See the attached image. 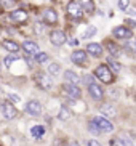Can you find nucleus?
I'll use <instances>...</instances> for the list:
<instances>
[{
  "label": "nucleus",
  "mask_w": 136,
  "mask_h": 146,
  "mask_svg": "<svg viewBox=\"0 0 136 146\" xmlns=\"http://www.w3.org/2000/svg\"><path fill=\"white\" fill-rule=\"evenodd\" d=\"M35 61H37L38 64H43V63L48 61V55L47 53H38V55H35Z\"/></svg>",
  "instance_id": "a878e982"
},
{
  "label": "nucleus",
  "mask_w": 136,
  "mask_h": 146,
  "mask_svg": "<svg viewBox=\"0 0 136 146\" xmlns=\"http://www.w3.org/2000/svg\"><path fill=\"white\" fill-rule=\"evenodd\" d=\"M94 122L98 124V127L101 129V132L102 133H111V132H114V124H112L109 119H106V117H101V116H98V117H94Z\"/></svg>",
  "instance_id": "1a4fd4ad"
},
{
  "label": "nucleus",
  "mask_w": 136,
  "mask_h": 146,
  "mask_svg": "<svg viewBox=\"0 0 136 146\" xmlns=\"http://www.w3.org/2000/svg\"><path fill=\"white\" fill-rule=\"evenodd\" d=\"M106 47H107L109 55H112V56H120V53H122L120 47L117 45V43H114L112 40H106Z\"/></svg>",
  "instance_id": "a211bd4d"
},
{
  "label": "nucleus",
  "mask_w": 136,
  "mask_h": 146,
  "mask_svg": "<svg viewBox=\"0 0 136 146\" xmlns=\"http://www.w3.org/2000/svg\"><path fill=\"white\" fill-rule=\"evenodd\" d=\"M128 48H131V52L136 55V42H130L128 43Z\"/></svg>",
  "instance_id": "2f4dec72"
},
{
  "label": "nucleus",
  "mask_w": 136,
  "mask_h": 146,
  "mask_svg": "<svg viewBox=\"0 0 136 146\" xmlns=\"http://www.w3.org/2000/svg\"><path fill=\"white\" fill-rule=\"evenodd\" d=\"M26 112L32 117H38L42 114V104L38 103L37 100H30L29 103L26 104Z\"/></svg>",
  "instance_id": "9d476101"
},
{
  "label": "nucleus",
  "mask_w": 136,
  "mask_h": 146,
  "mask_svg": "<svg viewBox=\"0 0 136 146\" xmlns=\"http://www.w3.org/2000/svg\"><path fill=\"white\" fill-rule=\"evenodd\" d=\"M67 13L71 18H74V19H80L83 15H85V11H83V8H82V5L79 3V2H69L67 3Z\"/></svg>",
  "instance_id": "39448f33"
},
{
  "label": "nucleus",
  "mask_w": 136,
  "mask_h": 146,
  "mask_svg": "<svg viewBox=\"0 0 136 146\" xmlns=\"http://www.w3.org/2000/svg\"><path fill=\"white\" fill-rule=\"evenodd\" d=\"M61 71V66L58 64V63H51L50 66H48V74L50 76H58Z\"/></svg>",
  "instance_id": "b1692460"
},
{
  "label": "nucleus",
  "mask_w": 136,
  "mask_h": 146,
  "mask_svg": "<svg viewBox=\"0 0 136 146\" xmlns=\"http://www.w3.org/2000/svg\"><path fill=\"white\" fill-rule=\"evenodd\" d=\"M2 47L10 53H18L19 52V45L13 40H2Z\"/></svg>",
  "instance_id": "f3484780"
},
{
  "label": "nucleus",
  "mask_w": 136,
  "mask_h": 146,
  "mask_svg": "<svg viewBox=\"0 0 136 146\" xmlns=\"http://www.w3.org/2000/svg\"><path fill=\"white\" fill-rule=\"evenodd\" d=\"M0 7H2V10H10V11H13V10L18 7V0H0Z\"/></svg>",
  "instance_id": "aec40b11"
},
{
  "label": "nucleus",
  "mask_w": 136,
  "mask_h": 146,
  "mask_svg": "<svg viewBox=\"0 0 136 146\" xmlns=\"http://www.w3.org/2000/svg\"><path fill=\"white\" fill-rule=\"evenodd\" d=\"M112 35L117 37V39H122V40H131L133 39V31L128 26H117L112 31Z\"/></svg>",
  "instance_id": "20e7f679"
},
{
  "label": "nucleus",
  "mask_w": 136,
  "mask_h": 146,
  "mask_svg": "<svg viewBox=\"0 0 136 146\" xmlns=\"http://www.w3.org/2000/svg\"><path fill=\"white\" fill-rule=\"evenodd\" d=\"M0 146H2V145H0Z\"/></svg>",
  "instance_id": "4c0bfd02"
},
{
  "label": "nucleus",
  "mask_w": 136,
  "mask_h": 146,
  "mask_svg": "<svg viewBox=\"0 0 136 146\" xmlns=\"http://www.w3.org/2000/svg\"><path fill=\"white\" fill-rule=\"evenodd\" d=\"M42 18H43V23L47 24V26H55L56 23H58V11L53 8H43L42 10Z\"/></svg>",
  "instance_id": "7ed1b4c3"
},
{
  "label": "nucleus",
  "mask_w": 136,
  "mask_h": 146,
  "mask_svg": "<svg viewBox=\"0 0 136 146\" xmlns=\"http://www.w3.org/2000/svg\"><path fill=\"white\" fill-rule=\"evenodd\" d=\"M111 146H128V145H125L123 138H112V140H111Z\"/></svg>",
  "instance_id": "c85d7f7f"
},
{
  "label": "nucleus",
  "mask_w": 136,
  "mask_h": 146,
  "mask_svg": "<svg viewBox=\"0 0 136 146\" xmlns=\"http://www.w3.org/2000/svg\"><path fill=\"white\" fill-rule=\"evenodd\" d=\"M22 50H24L27 55H30V56H35V55H38L40 53V50H38V45L35 42H32V40H26L24 43H22Z\"/></svg>",
  "instance_id": "4468645a"
},
{
  "label": "nucleus",
  "mask_w": 136,
  "mask_h": 146,
  "mask_svg": "<svg viewBox=\"0 0 136 146\" xmlns=\"http://www.w3.org/2000/svg\"><path fill=\"white\" fill-rule=\"evenodd\" d=\"M93 76H94L96 79H99L102 84H112V82L115 80V72H114V71H112V69L109 68L107 64L98 66Z\"/></svg>",
  "instance_id": "f257e3e1"
},
{
  "label": "nucleus",
  "mask_w": 136,
  "mask_h": 146,
  "mask_svg": "<svg viewBox=\"0 0 136 146\" xmlns=\"http://www.w3.org/2000/svg\"><path fill=\"white\" fill-rule=\"evenodd\" d=\"M117 7H119V10H122V11H127V8L130 7V0H119V2H117Z\"/></svg>",
  "instance_id": "bb28decb"
},
{
  "label": "nucleus",
  "mask_w": 136,
  "mask_h": 146,
  "mask_svg": "<svg viewBox=\"0 0 136 146\" xmlns=\"http://www.w3.org/2000/svg\"><path fill=\"white\" fill-rule=\"evenodd\" d=\"M101 112H102L106 117H114V116H117V109H115L112 104H109V103L102 104V106H101Z\"/></svg>",
  "instance_id": "6ab92c4d"
},
{
  "label": "nucleus",
  "mask_w": 136,
  "mask_h": 146,
  "mask_svg": "<svg viewBox=\"0 0 136 146\" xmlns=\"http://www.w3.org/2000/svg\"><path fill=\"white\" fill-rule=\"evenodd\" d=\"M7 98H8L11 103H16V101H19V96H18V95H13V93L7 95Z\"/></svg>",
  "instance_id": "c756f323"
},
{
  "label": "nucleus",
  "mask_w": 136,
  "mask_h": 146,
  "mask_svg": "<svg viewBox=\"0 0 136 146\" xmlns=\"http://www.w3.org/2000/svg\"><path fill=\"white\" fill-rule=\"evenodd\" d=\"M0 10H2V7H0Z\"/></svg>",
  "instance_id": "e433bc0d"
},
{
  "label": "nucleus",
  "mask_w": 136,
  "mask_h": 146,
  "mask_svg": "<svg viewBox=\"0 0 136 146\" xmlns=\"http://www.w3.org/2000/svg\"><path fill=\"white\" fill-rule=\"evenodd\" d=\"M107 61H109V64H107V66H109L114 72H119V71H120V64H119V63L114 61V60H107Z\"/></svg>",
  "instance_id": "cd10ccee"
},
{
  "label": "nucleus",
  "mask_w": 136,
  "mask_h": 146,
  "mask_svg": "<svg viewBox=\"0 0 136 146\" xmlns=\"http://www.w3.org/2000/svg\"><path fill=\"white\" fill-rule=\"evenodd\" d=\"M66 40H67V37H66V34H64L63 31L59 29H55L50 32V42L55 45V47H63L64 43H66Z\"/></svg>",
  "instance_id": "0eeeda50"
},
{
  "label": "nucleus",
  "mask_w": 136,
  "mask_h": 146,
  "mask_svg": "<svg viewBox=\"0 0 136 146\" xmlns=\"http://www.w3.org/2000/svg\"><path fill=\"white\" fill-rule=\"evenodd\" d=\"M30 133H32V137H34L35 140H40V138L45 135V127H42V125H35V127L30 129Z\"/></svg>",
  "instance_id": "4be33fe9"
},
{
  "label": "nucleus",
  "mask_w": 136,
  "mask_h": 146,
  "mask_svg": "<svg viewBox=\"0 0 136 146\" xmlns=\"http://www.w3.org/2000/svg\"><path fill=\"white\" fill-rule=\"evenodd\" d=\"M69 146H80V145H79V143H77V141H72V143H71V145H69Z\"/></svg>",
  "instance_id": "c9c22d12"
},
{
  "label": "nucleus",
  "mask_w": 136,
  "mask_h": 146,
  "mask_svg": "<svg viewBox=\"0 0 136 146\" xmlns=\"http://www.w3.org/2000/svg\"><path fill=\"white\" fill-rule=\"evenodd\" d=\"M125 23H127V26H136V23H135V21H131V19H127Z\"/></svg>",
  "instance_id": "f704fd0d"
},
{
  "label": "nucleus",
  "mask_w": 136,
  "mask_h": 146,
  "mask_svg": "<svg viewBox=\"0 0 136 146\" xmlns=\"http://www.w3.org/2000/svg\"><path fill=\"white\" fill-rule=\"evenodd\" d=\"M35 84H37L42 90H51V87H53V80H51L50 74H45V72H37L34 77Z\"/></svg>",
  "instance_id": "f03ea898"
},
{
  "label": "nucleus",
  "mask_w": 136,
  "mask_h": 146,
  "mask_svg": "<svg viewBox=\"0 0 136 146\" xmlns=\"http://www.w3.org/2000/svg\"><path fill=\"white\" fill-rule=\"evenodd\" d=\"M88 130H90L91 133H93V135H99V133H102V132H101V129L98 127V124H96L94 120H90V124H88Z\"/></svg>",
  "instance_id": "393cba45"
},
{
  "label": "nucleus",
  "mask_w": 136,
  "mask_h": 146,
  "mask_svg": "<svg viewBox=\"0 0 136 146\" xmlns=\"http://www.w3.org/2000/svg\"><path fill=\"white\" fill-rule=\"evenodd\" d=\"M2 114H3L5 119L11 120L18 116V109L11 104V101H3L2 103Z\"/></svg>",
  "instance_id": "6e6552de"
},
{
  "label": "nucleus",
  "mask_w": 136,
  "mask_h": 146,
  "mask_svg": "<svg viewBox=\"0 0 136 146\" xmlns=\"http://www.w3.org/2000/svg\"><path fill=\"white\" fill-rule=\"evenodd\" d=\"M79 3L82 5V8L86 15H93L94 10H96V5H94L93 0H79Z\"/></svg>",
  "instance_id": "dca6fc26"
},
{
  "label": "nucleus",
  "mask_w": 136,
  "mask_h": 146,
  "mask_svg": "<svg viewBox=\"0 0 136 146\" xmlns=\"http://www.w3.org/2000/svg\"><path fill=\"white\" fill-rule=\"evenodd\" d=\"M93 34H96V27H88V32H86L83 37H91Z\"/></svg>",
  "instance_id": "7c9ffc66"
},
{
  "label": "nucleus",
  "mask_w": 136,
  "mask_h": 146,
  "mask_svg": "<svg viewBox=\"0 0 136 146\" xmlns=\"http://www.w3.org/2000/svg\"><path fill=\"white\" fill-rule=\"evenodd\" d=\"M15 61V58H5V66H10Z\"/></svg>",
  "instance_id": "72a5a7b5"
},
{
  "label": "nucleus",
  "mask_w": 136,
  "mask_h": 146,
  "mask_svg": "<svg viewBox=\"0 0 136 146\" xmlns=\"http://www.w3.org/2000/svg\"><path fill=\"white\" fill-rule=\"evenodd\" d=\"M58 117H59L61 120H67L69 117H71V111H69V108H67V106H61Z\"/></svg>",
  "instance_id": "5701e85b"
},
{
  "label": "nucleus",
  "mask_w": 136,
  "mask_h": 146,
  "mask_svg": "<svg viewBox=\"0 0 136 146\" xmlns=\"http://www.w3.org/2000/svg\"><path fill=\"white\" fill-rule=\"evenodd\" d=\"M64 79H66V82H69V84H75V85L80 82V77H79L74 71H66V72H64Z\"/></svg>",
  "instance_id": "412c9836"
},
{
  "label": "nucleus",
  "mask_w": 136,
  "mask_h": 146,
  "mask_svg": "<svg viewBox=\"0 0 136 146\" xmlns=\"http://www.w3.org/2000/svg\"><path fill=\"white\" fill-rule=\"evenodd\" d=\"M88 93L91 95V98H93V100H102V98H104L102 87L98 85L96 82H93L91 85H88Z\"/></svg>",
  "instance_id": "ddd939ff"
},
{
  "label": "nucleus",
  "mask_w": 136,
  "mask_h": 146,
  "mask_svg": "<svg viewBox=\"0 0 136 146\" xmlns=\"http://www.w3.org/2000/svg\"><path fill=\"white\" fill-rule=\"evenodd\" d=\"M86 50L83 52V50H74L72 55H71V60L75 63L77 66H86V61H88V58H86Z\"/></svg>",
  "instance_id": "9b49d317"
},
{
  "label": "nucleus",
  "mask_w": 136,
  "mask_h": 146,
  "mask_svg": "<svg viewBox=\"0 0 136 146\" xmlns=\"http://www.w3.org/2000/svg\"><path fill=\"white\" fill-rule=\"evenodd\" d=\"M63 92L67 95V96H71V98H80V95H82L80 88H79L75 84H69V82H66L63 85Z\"/></svg>",
  "instance_id": "f8f14e48"
},
{
  "label": "nucleus",
  "mask_w": 136,
  "mask_h": 146,
  "mask_svg": "<svg viewBox=\"0 0 136 146\" xmlns=\"http://www.w3.org/2000/svg\"><path fill=\"white\" fill-rule=\"evenodd\" d=\"M86 53L91 55V56H94V58H99V56L102 55V47L96 42H91V43L86 45Z\"/></svg>",
  "instance_id": "2eb2a0df"
},
{
  "label": "nucleus",
  "mask_w": 136,
  "mask_h": 146,
  "mask_svg": "<svg viewBox=\"0 0 136 146\" xmlns=\"http://www.w3.org/2000/svg\"><path fill=\"white\" fill-rule=\"evenodd\" d=\"M88 146H101V143L96 141V140H90V141H88Z\"/></svg>",
  "instance_id": "473e14b6"
},
{
  "label": "nucleus",
  "mask_w": 136,
  "mask_h": 146,
  "mask_svg": "<svg viewBox=\"0 0 136 146\" xmlns=\"http://www.w3.org/2000/svg\"><path fill=\"white\" fill-rule=\"evenodd\" d=\"M10 18H11L13 23H18V24H24L27 19H29V13L22 8H15L13 11H10Z\"/></svg>",
  "instance_id": "423d86ee"
}]
</instances>
